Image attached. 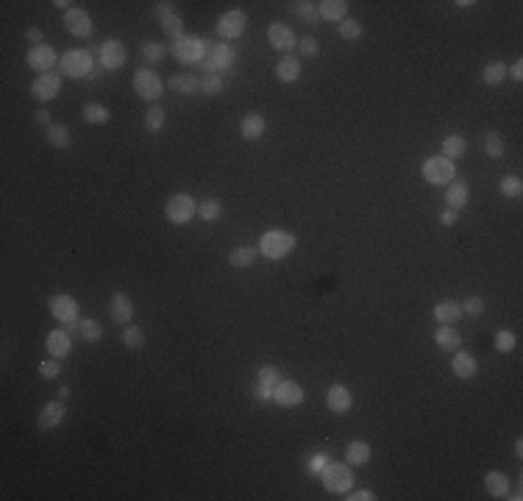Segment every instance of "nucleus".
<instances>
[{
	"label": "nucleus",
	"mask_w": 523,
	"mask_h": 501,
	"mask_svg": "<svg viewBox=\"0 0 523 501\" xmlns=\"http://www.w3.org/2000/svg\"><path fill=\"white\" fill-rule=\"evenodd\" d=\"M295 234H289V232H281V229H273V232H265L262 237H259V254L265 256V259H273V262H278V259H287L292 251H295Z\"/></svg>",
	"instance_id": "f257e3e1"
},
{
	"label": "nucleus",
	"mask_w": 523,
	"mask_h": 501,
	"mask_svg": "<svg viewBox=\"0 0 523 501\" xmlns=\"http://www.w3.org/2000/svg\"><path fill=\"white\" fill-rule=\"evenodd\" d=\"M59 70H61V76L64 79H90L95 73V59L87 53V50H79V48H72V50H64L61 59H59Z\"/></svg>",
	"instance_id": "f03ea898"
},
{
	"label": "nucleus",
	"mask_w": 523,
	"mask_h": 501,
	"mask_svg": "<svg viewBox=\"0 0 523 501\" xmlns=\"http://www.w3.org/2000/svg\"><path fill=\"white\" fill-rule=\"evenodd\" d=\"M198 214V203L189 192H176L173 198H167L165 203V218L173 223V226H187L192 218Z\"/></svg>",
	"instance_id": "7ed1b4c3"
},
{
	"label": "nucleus",
	"mask_w": 523,
	"mask_h": 501,
	"mask_svg": "<svg viewBox=\"0 0 523 501\" xmlns=\"http://www.w3.org/2000/svg\"><path fill=\"white\" fill-rule=\"evenodd\" d=\"M134 92L147 101V103H156L165 92V81L159 79V73H154L151 67H139L134 73Z\"/></svg>",
	"instance_id": "20e7f679"
},
{
	"label": "nucleus",
	"mask_w": 523,
	"mask_h": 501,
	"mask_svg": "<svg viewBox=\"0 0 523 501\" xmlns=\"http://www.w3.org/2000/svg\"><path fill=\"white\" fill-rule=\"evenodd\" d=\"M320 482L329 493H348L353 487V471L348 462H329L320 471Z\"/></svg>",
	"instance_id": "39448f33"
},
{
	"label": "nucleus",
	"mask_w": 523,
	"mask_h": 501,
	"mask_svg": "<svg viewBox=\"0 0 523 501\" xmlns=\"http://www.w3.org/2000/svg\"><path fill=\"white\" fill-rule=\"evenodd\" d=\"M237 61V50L229 45H209L206 42V56L201 61L203 67V76L206 73H223V70H232Z\"/></svg>",
	"instance_id": "423d86ee"
},
{
	"label": "nucleus",
	"mask_w": 523,
	"mask_h": 501,
	"mask_svg": "<svg viewBox=\"0 0 523 501\" xmlns=\"http://www.w3.org/2000/svg\"><path fill=\"white\" fill-rule=\"evenodd\" d=\"M423 178L431 184V187H440V184H451L457 178V167L451 159H445V156H429L423 162Z\"/></svg>",
	"instance_id": "0eeeda50"
},
{
	"label": "nucleus",
	"mask_w": 523,
	"mask_h": 501,
	"mask_svg": "<svg viewBox=\"0 0 523 501\" xmlns=\"http://www.w3.org/2000/svg\"><path fill=\"white\" fill-rule=\"evenodd\" d=\"M48 307H50V315H53L59 323H64V326L79 323V318H81V307H79V301L72 298V296H67V293L53 296Z\"/></svg>",
	"instance_id": "6e6552de"
},
{
	"label": "nucleus",
	"mask_w": 523,
	"mask_h": 501,
	"mask_svg": "<svg viewBox=\"0 0 523 501\" xmlns=\"http://www.w3.org/2000/svg\"><path fill=\"white\" fill-rule=\"evenodd\" d=\"M173 56L184 64H201L206 56V42L198 37H181L173 42Z\"/></svg>",
	"instance_id": "1a4fd4ad"
},
{
	"label": "nucleus",
	"mask_w": 523,
	"mask_h": 501,
	"mask_svg": "<svg viewBox=\"0 0 523 501\" xmlns=\"http://www.w3.org/2000/svg\"><path fill=\"white\" fill-rule=\"evenodd\" d=\"M304 398H307L304 387L298 385V382H292V379H281V382L276 385V390H273V401H276L278 407H284V409L301 407V404H304Z\"/></svg>",
	"instance_id": "9d476101"
},
{
	"label": "nucleus",
	"mask_w": 523,
	"mask_h": 501,
	"mask_svg": "<svg viewBox=\"0 0 523 501\" xmlns=\"http://www.w3.org/2000/svg\"><path fill=\"white\" fill-rule=\"evenodd\" d=\"M267 39H270L273 50H278L281 56H289V50L298 48V37H295V31L287 28L284 23H278V20H273V23L267 25Z\"/></svg>",
	"instance_id": "9b49d317"
},
{
	"label": "nucleus",
	"mask_w": 523,
	"mask_h": 501,
	"mask_svg": "<svg viewBox=\"0 0 523 501\" xmlns=\"http://www.w3.org/2000/svg\"><path fill=\"white\" fill-rule=\"evenodd\" d=\"M59 90H61V76L59 73H42L31 84V98L37 103H48V101H53L59 95Z\"/></svg>",
	"instance_id": "f8f14e48"
},
{
	"label": "nucleus",
	"mask_w": 523,
	"mask_h": 501,
	"mask_svg": "<svg viewBox=\"0 0 523 501\" xmlns=\"http://www.w3.org/2000/svg\"><path fill=\"white\" fill-rule=\"evenodd\" d=\"M245 25H248V14L243 9H232L217 20V34L223 39H237V37H243Z\"/></svg>",
	"instance_id": "ddd939ff"
},
{
	"label": "nucleus",
	"mask_w": 523,
	"mask_h": 501,
	"mask_svg": "<svg viewBox=\"0 0 523 501\" xmlns=\"http://www.w3.org/2000/svg\"><path fill=\"white\" fill-rule=\"evenodd\" d=\"M59 59H61V56H59L56 48H50V45H37V48H31L28 56H25L28 67L37 70L39 76H42V73H50V70L59 64Z\"/></svg>",
	"instance_id": "4468645a"
},
{
	"label": "nucleus",
	"mask_w": 523,
	"mask_h": 501,
	"mask_svg": "<svg viewBox=\"0 0 523 501\" xmlns=\"http://www.w3.org/2000/svg\"><path fill=\"white\" fill-rule=\"evenodd\" d=\"M64 418H67L64 401H61V398L48 401V404L39 409V415H37V429H39V432H50V429H56V426L64 423Z\"/></svg>",
	"instance_id": "2eb2a0df"
},
{
	"label": "nucleus",
	"mask_w": 523,
	"mask_h": 501,
	"mask_svg": "<svg viewBox=\"0 0 523 501\" xmlns=\"http://www.w3.org/2000/svg\"><path fill=\"white\" fill-rule=\"evenodd\" d=\"M98 50H101V64H103L106 70H120V67H125L128 50H125V45H123V39L112 37V39L101 42Z\"/></svg>",
	"instance_id": "dca6fc26"
},
{
	"label": "nucleus",
	"mask_w": 523,
	"mask_h": 501,
	"mask_svg": "<svg viewBox=\"0 0 523 501\" xmlns=\"http://www.w3.org/2000/svg\"><path fill=\"white\" fill-rule=\"evenodd\" d=\"M154 12H156L159 20H162V31H165V37H170L173 42L184 37V20H181V14L173 12L170 3H156Z\"/></svg>",
	"instance_id": "f3484780"
},
{
	"label": "nucleus",
	"mask_w": 523,
	"mask_h": 501,
	"mask_svg": "<svg viewBox=\"0 0 523 501\" xmlns=\"http://www.w3.org/2000/svg\"><path fill=\"white\" fill-rule=\"evenodd\" d=\"M281 382V374L273 368V365H265V368H259L256 371V390H254V396H256V401H273V390H276V385Z\"/></svg>",
	"instance_id": "a211bd4d"
},
{
	"label": "nucleus",
	"mask_w": 523,
	"mask_h": 501,
	"mask_svg": "<svg viewBox=\"0 0 523 501\" xmlns=\"http://www.w3.org/2000/svg\"><path fill=\"white\" fill-rule=\"evenodd\" d=\"M64 28L72 34V37H81V39H90L92 37V17H90V12H84V9H70L67 14H64Z\"/></svg>",
	"instance_id": "6ab92c4d"
},
{
	"label": "nucleus",
	"mask_w": 523,
	"mask_h": 501,
	"mask_svg": "<svg viewBox=\"0 0 523 501\" xmlns=\"http://www.w3.org/2000/svg\"><path fill=\"white\" fill-rule=\"evenodd\" d=\"M326 407H329V412H334V415H345V412L353 409V393H351L345 385H331V387L326 390Z\"/></svg>",
	"instance_id": "aec40b11"
},
{
	"label": "nucleus",
	"mask_w": 523,
	"mask_h": 501,
	"mask_svg": "<svg viewBox=\"0 0 523 501\" xmlns=\"http://www.w3.org/2000/svg\"><path fill=\"white\" fill-rule=\"evenodd\" d=\"M471 201V187L465 178H454L451 184H445V206L454 209V212H462Z\"/></svg>",
	"instance_id": "412c9836"
},
{
	"label": "nucleus",
	"mask_w": 523,
	"mask_h": 501,
	"mask_svg": "<svg viewBox=\"0 0 523 501\" xmlns=\"http://www.w3.org/2000/svg\"><path fill=\"white\" fill-rule=\"evenodd\" d=\"M45 348L50 356H56V360H67L70 351H72V340H70V331L67 329H53L45 340Z\"/></svg>",
	"instance_id": "4be33fe9"
},
{
	"label": "nucleus",
	"mask_w": 523,
	"mask_h": 501,
	"mask_svg": "<svg viewBox=\"0 0 523 501\" xmlns=\"http://www.w3.org/2000/svg\"><path fill=\"white\" fill-rule=\"evenodd\" d=\"M265 131H267V120H265L262 112H251V114H245L243 123H240V134H243V139H248V142L262 139Z\"/></svg>",
	"instance_id": "5701e85b"
},
{
	"label": "nucleus",
	"mask_w": 523,
	"mask_h": 501,
	"mask_svg": "<svg viewBox=\"0 0 523 501\" xmlns=\"http://www.w3.org/2000/svg\"><path fill=\"white\" fill-rule=\"evenodd\" d=\"M451 371L457 379H473L476 371H479V362H476V356L468 354V351H454V360H451Z\"/></svg>",
	"instance_id": "b1692460"
},
{
	"label": "nucleus",
	"mask_w": 523,
	"mask_h": 501,
	"mask_svg": "<svg viewBox=\"0 0 523 501\" xmlns=\"http://www.w3.org/2000/svg\"><path fill=\"white\" fill-rule=\"evenodd\" d=\"M109 315H112L114 323L128 326L131 318H134V304H131V298H128L125 293H114V296H112V304H109Z\"/></svg>",
	"instance_id": "393cba45"
},
{
	"label": "nucleus",
	"mask_w": 523,
	"mask_h": 501,
	"mask_svg": "<svg viewBox=\"0 0 523 501\" xmlns=\"http://www.w3.org/2000/svg\"><path fill=\"white\" fill-rule=\"evenodd\" d=\"M276 79L281 84H292V81L301 79V61H298V56L289 53V56H281L276 61Z\"/></svg>",
	"instance_id": "a878e982"
},
{
	"label": "nucleus",
	"mask_w": 523,
	"mask_h": 501,
	"mask_svg": "<svg viewBox=\"0 0 523 501\" xmlns=\"http://www.w3.org/2000/svg\"><path fill=\"white\" fill-rule=\"evenodd\" d=\"M434 342H437L440 351H460V348H462V337H460L457 326H448V323H440V326H437Z\"/></svg>",
	"instance_id": "bb28decb"
},
{
	"label": "nucleus",
	"mask_w": 523,
	"mask_h": 501,
	"mask_svg": "<svg viewBox=\"0 0 523 501\" xmlns=\"http://www.w3.org/2000/svg\"><path fill=\"white\" fill-rule=\"evenodd\" d=\"M434 320L437 323H448V326H454L457 320H462V304L460 301H440L437 307H434Z\"/></svg>",
	"instance_id": "cd10ccee"
},
{
	"label": "nucleus",
	"mask_w": 523,
	"mask_h": 501,
	"mask_svg": "<svg viewBox=\"0 0 523 501\" xmlns=\"http://www.w3.org/2000/svg\"><path fill=\"white\" fill-rule=\"evenodd\" d=\"M318 14L326 23H342L348 17V3L345 0H323V3H318Z\"/></svg>",
	"instance_id": "c85d7f7f"
},
{
	"label": "nucleus",
	"mask_w": 523,
	"mask_h": 501,
	"mask_svg": "<svg viewBox=\"0 0 523 501\" xmlns=\"http://www.w3.org/2000/svg\"><path fill=\"white\" fill-rule=\"evenodd\" d=\"M484 487H487V493H490L493 498H509V490H512L509 476L501 473V471H490V473L484 476Z\"/></svg>",
	"instance_id": "c756f323"
},
{
	"label": "nucleus",
	"mask_w": 523,
	"mask_h": 501,
	"mask_svg": "<svg viewBox=\"0 0 523 501\" xmlns=\"http://www.w3.org/2000/svg\"><path fill=\"white\" fill-rule=\"evenodd\" d=\"M256 256H259V248L237 245V248L229 251V265H232L234 270H245V267H251V265L256 262Z\"/></svg>",
	"instance_id": "7c9ffc66"
},
{
	"label": "nucleus",
	"mask_w": 523,
	"mask_h": 501,
	"mask_svg": "<svg viewBox=\"0 0 523 501\" xmlns=\"http://www.w3.org/2000/svg\"><path fill=\"white\" fill-rule=\"evenodd\" d=\"M468 151V142H465V136L462 134H448L445 139H442V148H440V156H445V159H462V154Z\"/></svg>",
	"instance_id": "2f4dec72"
},
{
	"label": "nucleus",
	"mask_w": 523,
	"mask_h": 501,
	"mask_svg": "<svg viewBox=\"0 0 523 501\" xmlns=\"http://www.w3.org/2000/svg\"><path fill=\"white\" fill-rule=\"evenodd\" d=\"M370 457H373V449H370V443H365V440H351L348 449H345V460H348L351 468H353V465H367Z\"/></svg>",
	"instance_id": "473e14b6"
},
{
	"label": "nucleus",
	"mask_w": 523,
	"mask_h": 501,
	"mask_svg": "<svg viewBox=\"0 0 523 501\" xmlns=\"http://www.w3.org/2000/svg\"><path fill=\"white\" fill-rule=\"evenodd\" d=\"M81 117L90 123V125H106L109 120H112V112L103 106V103H84V109H81Z\"/></svg>",
	"instance_id": "72a5a7b5"
},
{
	"label": "nucleus",
	"mask_w": 523,
	"mask_h": 501,
	"mask_svg": "<svg viewBox=\"0 0 523 501\" xmlns=\"http://www.w3.org/2000/svg\"><path fill=\"white\" fill-rule=\"evenodd\" d=\"M198 87H201V79H195L192 73H178L170 79V90L178 95H195Z\"/></svg>",
	"instance_id": "f704fd0d"
},
{
	"label": "nucleus",
	"mask_w": 523,
	"mask_h": 501,
	"mask_svg": "<svg viewBox=\"0 0 523 501\" xmlns=\"http://www.w3.org/2000/svg\"><path fill=\"white\" fill-rule=\"evenodd\" d=\"M482 81H484L487 87H498V84H504V81H506V64H504V61H490V64H484V70H482Z\"/></svg>",
	"instance_id": "c9c22d12"
},
{
	"label": "nucleus",
	"mask_w": 523,
	"mask_h": 501,
	"mask_svg": "<svg viewBox=\"0 0 523 501\" xmlns=\"http://www.w3.org/2000/svg\"><path fill=\"white\" fill-rule=\"evenodd\" d=\"M142 128L147 131V134H159L162 128H165V109L162 106H151L145 112V120H142Z\"/></svg>",
	"instance_id": "e433bc0d"
},
{
	"label": "nucleus",
	"mask_w": 523,
	"mask_h": 501,
	"mask_svg": "<svg viewBox=\"0 0 523 501\" xmlns=\"http://www.w3.org/2000/svg\"><path fill=\"white\" fill-rule=\"evenodd\" d=\"M484 154H487L490 159H501V156L506 154V142L501 139L498 131H487V134H484Z\"/></svg>",
	"instance_id": "4c0bfd02"
},
{
	"label": "nucleus",
	"mask_w": 523,
	"mask_h": 501,
	"mask_svg": "<svg viewBox=\"0 0 523 501\" xmlns=\"http://www.w3.org/2000/svg\"><path fill=\"white\" fill-rule=\"evenodd\" d=\"M220 214H223V203H220V201L206 198V201L198 203V218H201V221L214 223V221H220Z\"/></svg>",
	"instance_id": "58836bf2"
},
{
	"label": "nucleus",
	"mask_w": 523,
	"mask_h": 501,
	"mask_svg": "<svg viewBox=\"0 0 523 501\" xmlns=\"http://www.w3.org/2000/svg\"><path fill=\"white\" fill-rule=\"evenodd\" d=\"M292 14L301 17V20H309V23H320V14H318V3H309V0H295L289 3Z\"/></svg>",
	"instance_id": "ea45409f"
},
{
	"label": "nucleus",
	"mask_w": 523,
	"mask_h": 501,
	"mask_svg": "<svg viewBox=\"0 0 523 501\" xmlns=\"http://www.w3.org/2000/svg\"><path fill=\"white\" fill-rule=\"evenodd\" d=\"M79 334H81L87 342H98V340L103 337V326H101V320H95V318H84V320H79Z\"/></svg>",
	"instance_id": "a19ab883"
},
{
	"label": "nucleus",
	"mask_w": 523,
	"mask_h": 501,
	"mask_svg": "<svg viewBox=\"0 0 523 501\" xmlns=\"http://www.w3.org/2000/svg\"><path fill=\"white\" fill-rule=\"evenodd\" d=\"M123 345L128 348V351H139L142 345H145V331L139 329V326H134V323H128L125 329H123Z\"/></svg>",
	"instance_id": "79ce46f5"
},
{
	"label": "nucleus",
	"mask_w": 523,
	"mask_h": 501,
	"mask_svg": "<svg viewBox=\"0 0 523 501\" xmlns=\"http://www.w3.org/2000/svg\"><path fill=\"white\" fill-rule=\"evenodd\" d=\"M48 142L53 148H70V128L61 125V123L48 125Z\"/></svg>",
	"instance_id": "37998d69"
},
{
	"label": "nucleus",
	"mask_w": 523,
	"mask_h": 501,
	"mask_svg": "<svg viewBox=\"0 0 523 501\" xmlns=\"http://www.w3.org/2000/svg\"><path fill=\"white\" fill-rule=\"evenodd\" d=\"M498 192H501L504 198H520V195H523V181H520L517 176H504V178L498 181Z\"/></svg>",
	"instance_id": "c03bdc74"
},
{
	"label": "nucleus",
	"mask_w": 523,
	"mask_h": 501,
	"mask_svg": "<svg viewBox=\"0 0 523 501\" xmlns=\"http://www.w3.org/2000/svg\"><path fill=\"white\" fill-rule=\"evenodd\" d=\"M198 92H203V95H220V92H223V76H220V73H206V76L201 79Z\"/></svg>",
	"instance_id": "a18cd8bd"
},
{
	"label": "nucleus",
	"mask_w": 523,
	"mask_h": 501,
	"mask_svg": "<svg viewBox=\"0 0 523 501\" xmlns=\"http://www.w3.org/2000/svg\"><path fill=\"white\" fill-rule=\"evenodd\" d=\"M165 56H167V48H165V45H159V42H142V59H145V61L159 64Z\"/></svg>",
	"instance_id": "49530a36"
},
{
	"label": "nucleus",
	"mask_w": 523,
	"mask_h": 501,
	"mask_svg": "<svg viewBox=\"0 0 523 501\" xmlns=\"http://www.w3.org/2000/svg\"><path fill=\"white\" fill-rule=\"evenodd\" d=\"M340 37L345 39V42H353V39H359L362 37V23L359 20H353V17H345L342 23H340Z\"/></svg>",
	"instance_id": "de8ad7c7"
},
{
	"label": "nucleus",
	"mask_w": 523,
	"mask_h": 501,
	"mask_svg": "<svg viewBox=\"0 0 523 501\" xmlns=\"http://www.w3.org/2000/svg\"><path fill=\"white\" fill-rule=\"evenodd\" d=\"M493 340H495L493 345H495V351H498V354H509V351L515 348V342H517V340H515V334H512L509 329H498Z\"/></svg>",
	"instance_id": "09e8293b"
},
{
	"label": "nucleus",
	"mask_w": 523,
	"mask_h": 501,
	"mask_svg": "<svg viewBox=\"0 0 523 501\" xmlns=\"http://www.w3.org/2000/svg\"><path fill=\"white\" fill-rule=\"evenodd\" d=\"M39 376H42V379H59V376H61V360L50 356V360L39 362Z\"/></svg>",
	"instance_id": "8fccbe9b"
},
{
	"label": "nucleus",
	"mask_w": 523,
	"mask_h": 501,
	"mask_svg": "<svg viewBox=\"0 0 523 501\" xmlns=\"http://www.w3.org/2000/svg\"><path fill=\"white\" fill-rule=\"evenodd\" d=\"M298 53L307 56V59H312V56L320 53V42H318L315 37H301V39H298Z\"/></svg>",
	"instance_id": "3c124183"
},
{
	"label": "nucleus",
	"mask_w": 523,
	"mask_h": 501,
	"mask_svg": "<svg viewBox=\"0 0 523 501\" xmlns=\"http://www.w3.org/2000/svg\"><path fill=\"white\" fill-rule=\"evenodd\" d=\"M462 312L471 315V318L482 315V312H484V298H479V296H468V298L462 301Z\"/></svg>",
	"instance_id": "603ef678"
},
{
	"label": "nucleus",
	"mask_w": 523,
	"mask_h": 501,
	"mask_svg": "<svg viewBox=\"0 0 523 501\" xmlns=\"http://www.w3.org/2000/svg\"><path fill=\"white\" fill-rule=\"evenodd\" d=\"M351 495H345V501H376V493L367 490V487H359V490H348Z\"/></svg>",
	"instance_id": "864d4df0"
},
{
	"label": "nucleus",
	"mask_w": 523,
	"mask_h": 501,
	"mask_svg": "<svg viewBox=\"0 0 523 501\" xmlns=\"http://www.w3.org/2000/svg\"><path fill=\"white\" fill-rule=\"evenodd\" d=\"M329 465V457L326 454H315L312 460H309V465H307V471L312 473V476H320V471Z\"/></svg>",
	"instance_id": "5fc2aeb1"
},
{
	"label": "nucleus",
	"mask_w": 523,
	"mask_h": 501,
	"mask_svg": "<svg viewBox=\"0 0 523 501\" xmlns=\"http://www.w3.org/2000/svg\"><path fill=\"white\" fill-rule=\"evenodd\" d=\"M457 221H460V212H454V209H445L440 214V223L442 226H457Z\"/></svg>",
	"instance_id": "6e6d98bb"
},
{
	"label": "nucleus",
	"mask_w": 523,
	"mask_h": 501,
	"mask_svg": "<svg viewBox=\"0 0 523 501\" xmlns=\"http://www.w3.org/2000/svg\"><path fill=\"white\" fill-rule=\"evenodd\" d=\"M506 76L512 79V81H523V61L517 59L512 67H506Z\"/></svg>",
	"instance_id": "4d7b16f0"
},
{
	"label": "nucleus",
	"mask_w": 523,
	"mask_h": 501,
	"mask_svg": "<svg viewBox=\"0 0 523 501\" xmlns=\"http://www.w3.org/2000/svg\"><path fill=\"white\" fill-rule=\"evenodd\" d=\"M25 37H28L31 48H37V45H45V42H42V28H37V25H31V28L25 31Z\"/></svg>",
	"instance_id": "13d9d810"
},
{
	"label": "nucleus",
	"mask_w": 523,
	"mask_h": 501,
	"mask_svg": "<svg viewBox=\"0 0 523 501\" xmlns=\"http://www.w3.org/2000/svg\"><path fill=\"white\" fill-rule=\"evenodd\" d=\"M34 120H37L39 125H53V123H50V112H48V109H37V112H34Z\"/></svg>",
	"instance_id": "bf43d9fd"
},
{
	"label": "nucleus",
	"mask_w": 523,
	"mask_h": 501,
	"mask_svg": "<svg viewBox=\"0 0 523 501\" xmlns=\"http://www.w3.org/2000/svg\"><path fill=\"white\" fill-rule=\"evenodd\" d=\"M53 6H56V9H61L64 14H67L70 9H76V6H72V3H70V0H53Z\"/></svg>",
	"instance_id": "052dcab7"
},
{
	"label": "nucleus",
	"mask_w": 523,
	"mask_h": 501,
	"mask_svg": "<svg viewBox=\"0 0 523 501\" xmlns=\"http://www.w3.org/2000/svg\"><path fill=\"white\" fill-rule=\"evenodd\" d=\"M457 6H460V9H473L476 3H473V0H457Z\"/></svg>",
	"instance_id": "680f3d73"
},
{
	"label": "nucleus",
	"mask_w": 523,
	"mask_h": 501,
	"mask_svg": "<svg viewBox=\"0 0 523 501\" xmlns=\"http://www.w3.org/2000/svg\"><path fill=\"white\" fill-rule=\"evenodd\" d=\"M59 398L67 401V398H70V387H59Z\"/></svg>",
	"instance_id": "e2e57ef3"
},
{
	"label": "nucleus",
	"mask_w": 523,
	"mask_h": 501,
	"mask_svg": "<svg viewBox=\"0 0 523 501\" xmlns=\"http://www.w3.org/2000/svg\"><path fill=\"white\" fill-rule=\"evenodd\" d=\"M515 454H517V457L523 454V440H515Z\"/></svg>",
	"instance_id": "0e129e2a"
}]
</instances>
